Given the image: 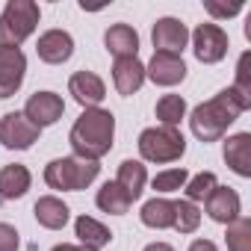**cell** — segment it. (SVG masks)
<instances>
[{"instance_id":"4dcf8cb0","label":"cell","mask_w":251,"mask_h":251,"mask_svg":"<svg viewBox=\"0 0 251 251\" xmlns=\"http://www.w3.org/2000/svg\"><path fill=\"white\" fill-rule=\"evenodd\" d=\"M204 9L213 15V18H233V15H239V9H242V3L236 0V3H227V6H222V3H204Z\"/></svg>"},{"instance_id":"4fadbf2b","label":"cell","mask_w":251,"mask_h":251,"mask_svg":"<svg viewBox=\"0 0 251 251\" xmlns=\"http://www.w3.org/2000/svg\"><path fill=\"white\" fill-rule=\"evenodd\" d=\"M145 77H151L157 86H177L186 77V65L175 53H157L154 50L151 62L145 65Z\"/></svg>"},{"instance_id":"d6986e66","label":"cell","mask_w":251,"mask_h":251,"mask_svg":"<svg viewBox=\"0 0 251 251\" xmlns=\"http://www.w3.org/2000/svg\"><path fill=\"white\" fill-rule=\"evenodd\" d=\"M30 183H33L30 169L21 166V163H12V166L0 169V198H6V201L24 198L27 189H30Z\"/></svg>"},{"instance_id":"f1b7e54d","label":"cell","mask_w":251,"mask_h":251,"mask_svg":"<svg viewBox=\"0 0 251 251\" xmlns=\"http://www.w3.org/2000/svg\"><path fill=\"white\" fill-rule=\"evenodd\" d=\"M251 53L245 50L242 56H239V62H236V83H233V89L239 92V95H245V98H251Z\"/></svg>"},{"instance_id":"ba28073f","label":"cell","mask_w":251,"mask_h":251,"mask_svg":"<svg viewBox=\"0 0 251 251\" xmlns=\"http://www.w3.org/2000/svg\"><path fill=\"white\" fill-rule=\"evenodd\" d=\"M65 112V100L56 95V92H36L30 95L27 106H24V115L27 121H33L36 127H50V124H56Z\"/></svg>"},{"instance_id":"52a82bcc","label":"cell","mask_w":251,"mask_h":251,"mask_svg":"<svg viewBox=\"0 0 251 251\" xmlns=\"http://www.w3.org/2000/svg\"><path fill=\"white\" fill-rule=\"evenodd\" d=\"M192 50H195L198 62L216 65L227 56V33L219 24H198L192 33Z\"/></svg>"},{"instance_id":"9c48e42d","label":"cell","mask_w":251,"mask_h":251,"mask_svg":"<svg viewBox=\"0 0 251 251\" xmlns=\"http://www.w3.org/2000/svg\"><path fill=\"white\" fill-rule=\"evenodd\" d=\"M24 71L27 56L21 53V48H0V98H12L21 89Z\"/></svg>"},{"instance_id":"cb8c5ba5","label":"cell","mask_w":251,"mask_h":251,"mask_svg":"<svg viewBox=\"0 0 251 251\" xmlns=\"http://www.w3.org/2000/svg\"><path fill=\"white\" fill-rule=\"evenodd\" d=\"M186 115V100L180 95H163L157 100V121L163 127H177Z\"/></svg>"},{"instance_id":"d6a6232c","label":"cell","mask_w":251,"mask_h":251,"mask_svg":"<svg viewBox=\"0 0 251 251\" xmlns=\"http://www.w3.org/2000/svg\"><path fill=\"white\" fill-rule=\"evenodd\" d=\"M53 251H95V248H86V245H71V242H62V245H56Z\"/></svg>"},{"instance_id":"5b68a950","label":"cell","mask_w":251,"mask_h":251,"mask_svg":"<svg viewBox=\"0 0 251 251\" xmlns=\"http://www.w3.org/2000/svg\"><path fill=\"white\" fill-rule=\"evenodd\" d=\"M186 151V139L177 127H148L139 133V154L148 163H175Z\"/></svg>"},{"instance_id":"603a6c76","label":"cell","mask_w":251,"mask_h":251,"mask_svg":"<svg viewBox=\"0 0 251 251\" xmlns=\"http://www.w3.org/2000/svg\"><path fill=\"white\" fill-rule=\"evenodd\" d=\"M139 216H142V225H148V227H157V230L175 227V201H169V198H151L142 207Z\"/></svg>"},{"instance_id":"44dd1931","label":"cell","mask_w":251,"mask_h":251,"mask_svg":"<svg viewBox=\"0 0 251 251\" xmlns=\"http://www.w3.org/2000/svg\"><path fill=\"white\" fill-rule=\"evenodd\" d=\"M74 230H77L80 245L95 248V251H100V248H103V245H109V239H112L109 227H106V225H100V222H98V219H92V216H80V219L74 222Z\"/></svg>"},{"instance_id":"8992f818","label":"cell","mask_w":251,"mask_h":251,"mask_svg":"<svg viewBox=\"0 0 251 251\" xmlns=\"http://www.w3.org/2000/svg\"><path fill=\"white\" fill-rule=\"evenodd\" d=\"M39 127L27 121L24 112H6L0 118V145L9 151H27L39 142Z\"/></svg>"},{"instance_id":"8fae6325","label":"cell","mask_w":251,"mask_h":251,"mask_svg":"<svg viewBox=\"0 0 251 251\" xmlns=\"http://www.w3.org/2000/svg\"><path fill=\"white\" fill-rule=\"evenodd\" d=\"M68 92H71V98L83 109H92V106H98L106 98V86H103V80L95 71H77V74H71Z\"/></svg>"},{"instance_id":"d4e9b609","label":"cell","mask_w":251,"mask_h":251,"mask_svg":"<svg viewBox=\"0 0 251 251\" xmlns=\"http://www.w3.org/2000/svg\"><path fill=\"white\" fill-rule=\"evenodd\" d=\"M201 225V210L192 201H175V230L195 233Z\"/></svg>"},{"instance_id":"e0dca14e","label":"cell","mask_w":251,"mask_h":251,"mask_svg":"<svg viewBox=\"0 0 251 251\" xmlns=\"http://www.w3.org/2000/svg\"><path fill=\"white\" fill-rule=\"evenodd\" d=\"M103 45L106 50L115 56V59H124V56H136L139 53V36L130 24H112L106 33H103Z\"/></svg>"},{"instance_id":"f546056e","label":"cell","mask_w":251,"mask_h":251,"mask_svg":"<svg viewBox=\"0 0 251 251\" xmlns=\"http://www.w3.org/2000/svg\"><path fill=\"white\" fill-rule=\"evenodd\" d=\"M0 251H18V230L6 222H0Z\"/></svg>"},{"instance_id":"1f68e13d","label":"cell","mask_w":251,"mask_h":251,"mask_svg":"<svg viewBox=\"0 0 251 251\" xmlns=\"http://www.w3.org/2000/svg\"><path fill=\"white\" fill-rule=\"evenodd\" d=\"M189 251H219V248H216V242H210V239H195V242L189 245Z\"/></svg>"},{"instance_id":"7402d4cb","label":"cell","mask_w":251,"mask_h":251,"mask_svg":"<svg viewBox=\"0 0 251 251\" xmlns=\"http://www.w3.org/2000/svg\"><path fill=\"white\" fill-rule=\"evenodd\" d=\"M95 204H98L103 213H109V216H124V213L130 210V204H133V201H130V195L124 192V189H121L115 180H112V183L106 180V183L98 189V195H95Z\"/></svg>"},{"instance_id":"9a60e30c","label":"cell","mask_w":251,"mask_h":251,"mask_svg":"<svg viewBox=\"0 0 251 251\" xmlns=\"http://www.w3.org/2000/svg\"><path fill=\"white\" fill-rule=\"evenodd\" d=\"M112 83L118 89V95L130 98L142 89L145 83V65L136 59V56H124V59H115L112 62Z\"/></svg>"},{"instance_id":"83f0119b","label":"cell","mask_w":251,"mask_h":251,"mask_svg":"<svg viewBox=\"0 0 251 251\" xmlns=\"http://www.w3.org/2000/svg\"><path fill=\"white\" fill-rule=\"evenodd\" d=\"M186 180H189V172L186 169H166V172H160L154 180H151V186L157 189V192H177V189H183L186 186Z\"/></svg>"},{"instance_id":"2e32d148","label":"cell","mask_w":251,"mask_h":251,"mask_svg":"<svg viewBox=\"0 0 251 251\" xmlns=\"http://www.w3.org/2000/svg\"><path fill=\"white\" fill-rule=\"evenodd\" d=\"M33 213H36V222H39L42 227H48V230H62V227L68 225V219H71L68 204H65L62 198H56V195H42V198L36 201Z\"/></svg>"},{"instance_id":"ffe728a7","label":"cell","mask_w":251,"mask_h":251,"mask_svg":"<svg viewBox=\"0 0 251 251\" xmlns=\"http://www.w3.org/2000/svg\"><path fill=\"white\" fill-rule=\"evenodd\" d=\"M115 183L130 195V201H136V198L142 195L145 183H148V172H145V166H142L139 160H124V163L118 166V177H115Z\"/></svg>"},{"instance_id":"277c9868","label":"cell","mask_w":251,"mask_h":251,"mask_svg":"<svg viewBox=\"0 0 251 251\" xmlns=\"http://www.w3.org/2000/svg\"><path fill=\"white\" fill-rule=\"evenodd\" d=\"M100 166L80 157H59L45 166V183L59 192H80L98 177Z\"/></svg>"},{"instance_id":"4316f807","label":"cell","mask_w":251,"mask_h":251,"mask_svg":"<svg viewBox=\"0 0 251 251\" xmlns=\"http://www.w3.org/2000/svg\"><path fill=\"white\" fill-rule=\"evenodd\" d=\"M219 183H216V175L213 172H201V175H195L192 180H186V186H183V192H186V201H204L213 189H216Z\"/></svg>"},{"instance_id":"836d02e7","label":"cell","mask_w":251,"mask_h":251,"mask_svg":"<svg viewBox=\"0 0 251 251\" xmlns=\"http://www.w3.org/2000/svg\"><path fill=\"white\" fill-rule=\"evenodd\" d=\"M142 251H175L169 242H151V245H145Z\"/></svg>"},{"instance_id":"6da1fadb","label":"cell","mask_w":251,"mask_h":251,"mask_svg":"<svg viewBox=\"0 0 251 251\" xmlns=\"http://www.w3.org/2000/svg\"><path fill=\"white\" fill-rule=\"evenodd\" d=\"M248 106H251V98H245L233 86H227L216 98H210V100H204V103H198L192 109L189 127L201 142H216V139H222L227 133V127Z\"/></svg>"},{"instance_id":"7a4b0ae2","label":"cell","mask_w":251,"mask_h":251,"mask_svg":"<svg viewBox=\"0 0 251 251\" xmlns=\"http://www.w3.org/2000/svg\"><path fill=\"white\" fill-rule=\"evenodd\" d=\"M112 139H115V115L100 106L83 109L68 133L74 157L92 160V163H98L100 157H106L112 151Z\"/></svg>"},{"instance_id":"484cf974","label":"cell","mask_w":251,"mask_h":251,"mask_svg":"<svg viewBox=\"0 0 251 251\" xmlns=\"http://www.w3.org/2000/svg\"><path fill=\"white\" fill-rule=\"evenodd\" d=\"M227 251H251V222L245 216L227 225Z\"/></svg>"},{"instance_id":"7c38bea8","label":"cell","mask_w":251,"mask_h":251,"mask_svg":"<svg viewBox=\"0 0 251 251\" xmlns=\"http://www.w3.org/2000/svg\"><path fill=\"white\" fill-rule=\"evenodd\" d=\"M36 53L42 62L48 65H62L71 59L74 53V39L65 33V30H48L39 36V45H36Z\"/></svg>"},{"instance_id":"30bf717a","label":"cell","mask_w":251,"mask_h":251,"mask_svg":"<svg viewBox=\"0 0 251 251\" xmlns=\"http://www.w3.org/2000/svg\"><path fill=\"white\" fill-rule=\"evenodd\" d=\"M151 42L157 48V53H175L180 56L186 42H189V30L177 21V18H160L151 30Z\"/></svg>"},{"instance_id":"ac0fdd59","label":"cell","mask_w":251,"mask_h":251,"mask_svg":"<svg viewBox=\"0 0 251 251\" xmlns=\"http://www.w3.org/2000/svg\"><path fill=\"white\" fill-rule=\"evenodd\" d=\"M225 163L239 177H251V133H236L225 142Z\"/></svg>"},{"instance_id":"5bb4252c","label":"cell","mask_w":251,"mask_h":251,"mask_svg":"<svg viewBox=\"0 0 251 251\" xmlns=\"http://www.w3.org/2000/svg\"><path fill=\"white\" fill-rule=\"evenodd\" d=\"M204 204H207V216H210L213 222H219V225H230L233 219L242 216L239 195H236L230 186H216V189L204 198Z\"/></svg>"},{"instance_id":"3957f363","label":"cell","mask_w":251,"mask_h":251,"mask_svg":"<svg viewBox=\"0 0 251 251\" xmlns=\"http://www.w3.org/2000/svg\"><path fill=\"white\" fill-rule=\"evenodd\" d=\"M39 3L33 0H9L0 12V48H18L39 27Z\"/></svg>"}]
</instances>
